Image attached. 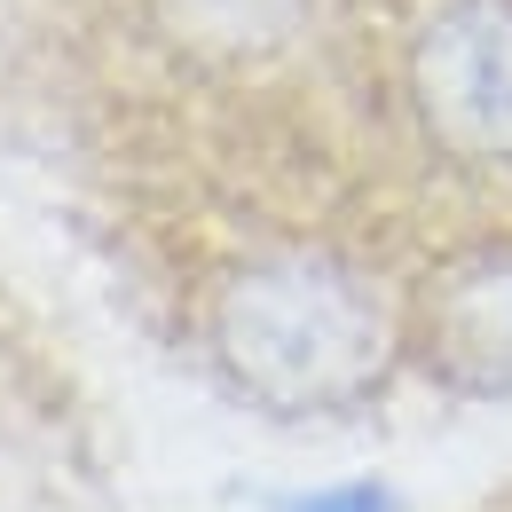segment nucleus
<instances>
[{
    "mask_svg": "<svg viewBox=\"0 0 512 512\" xmlns=\"http://www.w3.org/2000/svg\"><path fill=\"white\" fill-rule=\"evenodd\" d=\"M213 347L268 410H339L386 371V316L339 260L276 253L221 284Z\"/></svg>",
    "mask_w": 512,
    "mask_h": 512,
    "instance_id": "obj_1",
    "label": "nucleus"
},
{
    "mask_svg": "<svg viewBox=\"0 0 512 512\" xmlns=\"http://www.w3.org/2000/svg\"><path fill=\"white\" fill-rule=\"evenodd\" d=\"M410 111L449 158L512 166V0H442L418 24Z\"/></svg>",
    "mask_w": 512,
    "mask_h": 512,
    "instance_id": "obj_2",
    "label": "nucleus"
},
{
    "mask_svg": "<svg viewBox=\"0 0 512 512\" xmlns=\"http://www.w3.org/2000/svg\"><path fill=\"white\" fill-rule=\"evenodd\" d=\"M434 347L457 379L512 386V260L457 268L434 300Z\"/></svg>",
    "mask_w": 512,
    "mask_h": 512,
    "instance_id": "obj_3",
    "label": "nucleus"
},
{
    "mask_svg": "<svg viewBox=\"0 0 512 512\" xmlns=\"http://www.w3.org/2000/svg\"><path fill=\"white\" fill-rule=\"evenodd\" d=\"M158 16L197 56H268L300 32L308 0H158Z\"/></svg>",
    "mask_w": 512,
    "mask_h": 512,
    "instance_id": "obj_4",
    "label": "nucleus"
},
{
    "mask_svg": "<svg viewBox=\"0 0 512 512\" xmlns=\"http://www.w3.org/2000/svg\"><path fill=\"white\" fill-rule=\"evenodd\" d=\"M292 512H394V497L386 489H331V497H308Z\"/></svg>",
    "mask_w": 512,
    "mask_h": 512,
    "instance_id": "obj_5",
    "label": "nucleus"
}]
</instances>
